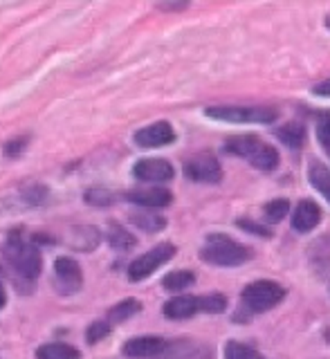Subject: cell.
Segmentation results:
<instances>
[{"label":"cell","mask_w":330,"mask_h":359,"mask_svg":"<svg viewBox=\"0 0 330 359\" xmlns=\"http://www.w3.org/2000/svg\"><path fill=\"white\" fill-rule=\"evenodd\" d=\"M3 256L9 263L11 272H14L16 283L22 285H34L43 272V254L39 250V245H34L32 241H25L20 236V229L11 231L7 236V241L3 245Z\"/></svg>","instance_id":"6da1fadb"},{"label":"cell","mask_w":330,"mask_h":359,"mask_svg":"<svg viewBox=\"0 0 330 359\" xmlns=\"http://www.w3.org/2000/svg\"><path fill=\"white\" fill-rule=\"evenodd\" d=\"M200 261L213 267H241L256 256L249 245L232 238L230 233H209L200 247Z\"/></svg>","instance_id":"7a4b0ae2"},{"label":"cell","mask_w":330,"mask_h":359,"mask_svg":"<svg viewBox=\"0 0 330 359\" xmlns=\"http://www.w3.org/2000/svg\"><path fill=\"white\" fill-rule=\"evenodd\" d=\"M288 297L286 285L277 283L272 278H258L247 283L241 292V319L256 317V314H265L270 310H275L281 306L283 299Z\"/></svg>","instance_id":"3957f363"},{"label":"cell","mask_w":330,"mask_h":359,"mask_svg":"<svg viewBox=\"0 0 330 359\" xmlns=\"http://www.w3.org/2000/svg\"><path fill=\"white\" fill-rule=\"evenodd\" d=\"M204 115L225 123H275L279 110L272 106H209Z\"/></svg>","instance_id":"277c9868"},{"label":"cell","mask_w":330,"mask_h":359,"mask_svg":"<svg viewBox=\"0 0 330 359\" xmlns=\"http://www.w3.org/2000/svg\"><path fill=\"white\" fill-rule=\"evenodd\" d=\"M176 254H178V247L173 243H157L149 252H144L135 258V261H131L126 269L128 280L131 283H142V280L153 276L157 269L164 267L169 261H173Z\"/></svg>","instance_id":"5b68a950"},{"label":"cell","mask_w":330,"mask_h":359,"mask_svg":"<svg viewBox=\"0 0 330 359\" xmlns=\"http://www.w3.org/2000/svg\"><path fill=\"white\" fill-rule=\"evenodd\" d=\"M185 177L193 184H220L223 182V164L209 151L191 155L185 162Z\"/></svg>","instance_id":"8992f818"},{"label":"cell","mask_w":330,"mask_h":359,"mask_svg":"<svg viewBox=\"0 0 330 359\" xmlns=\"http://www.w3.org/2000/svg\"><path fill=\"white\" fill-rule=\"evenodd\" d=\"M54 290L61 297H74L84 287V269L72 256H59L54 261Z\"/></svg>","instance_id":"52a82bcc"},{"label":"cell","mask_w":330,"mask_h":359,"mask_svg":"<svg viewBox=\"0 0 330 359\" xmlns=\"http://www.w3.org/2000/svg\"><path fill=\"white\" fill-rule=\"evenodd\" d=\"M133 177L142 184L164 187L176 177V166L164 157H144L133 166Z\"/></svg>","instance_id":"ba28073f"},{"label":"cell","mask_w":330,"mask_h":359,"mask_svg":"<svg viewBox=\"0 0 330 359\" xmlns=\"http://www.w3.org/2000/svg\"><path fill=\"white\" fill-rule=\"evenodd\" d=\"M131 205L140 207V209H149V211H155V209H164V207H171L173 205V194L166 189V187H153V184H140L131 191L124 194Z\"/></svg>","instance_id":"9c48e42d"},{"label":"cell","mask_w":330,"mask_h":359,"mask_svg":"<svg viewBox=\"0 0 330 359\" xmlns=\"http://www.w3.org/2000/svg\"><path fill=\"white\" fill-rule=\"evenodd\" d=\"M178 140L176 128L171 126L169 121H153L149 126H142L140 130H135L133 142L138 149H164V146H171Z\"/></svg>","instance_id":"30bf717a"},{"label":"cell","mask_w":330,"mask_h":359,"mask_svg":"<svg viewBox=\"0 0 330 359\" xmlns=\"http://www.w3.org/2000/svg\"><path fill=\"white\" fill-rule=\"evenodd\" d=\"M166 339L155 334H144V337H133L121 346V353L131 359H160L166 351Z\"/></svg>","instance_id":"8fae6325"},{"label":"cell","mask_w":330,"mask_h":359,"mask_svg":"<svg viewBox=\"0 0 330 359\" xmlns=\"http://www.w3.org/2000/svg\"><path fill=\"white\" fill-rule=\"evenodd\" d=\"M322 220H324L322 207L317 205L315 200L303 198V200L297 202V207L292 209L290 224H292V229L297 233H310V231H315L317 227H319Z\"/></svg>","instance_id":"7c38bea8"},{"label":"cell","mask_w":330,"mask_h":359,"mask_svg":"<svg viewBox=\"0 0 330 359\" xmlns=\"http://www.w3.org/2000/svg\"><path fill=\"white\" fill-rule=\"evenodd\" d=\"M200 312V301L193 294H178L162 306V314L171 321H185Z\"/></svg>","instance_id":"4fadbf2b"},{"label":"cell","mask_w":330,"mask_h":359,"mask_svg":"<svg viewBox=\"0 0 330 359\" xmlns=\"http://www.w3.org/2000/svg\"><path fill=\"white\" fill-rule=\"evenodd\" d=\"M263 144V140L258 137L254 133H238V135H232V137H227L225 144H223V151L232 157H241V160H249L258 146Z\"/></svg>","instance_id":"5bb4252c"},{"label":"cell","mask_w":330,"mask_h":359,"mask_svg":"<svg viewBox=\"0 0 330 359\" xmlns=\"http://www.w3.org/2000/svg\"><path fill=\"white\" fill-rule=\"evenodd\" d=\"M128 222L133 227H138L144 233H160L166 229L169 220L162 216V213H155L149 209H140V211H131L128 213Z\"/></svg>","instance_id":"9a60e30c"},{"label":"cell","mask_w":330,"mask_h":359,"mask_svg":"<svg viewBox=\"0 0 330 359\" xmlns=\"http://www.w3.org/2000/svg\"><path fill=\"white\" fill-rule=\"evenodd\" d=\"M275 137L283 146H288L290 151H299L305 144V140H308V130H305V126L299 121H288L275 128Z\"/></svg>","instance_id":"2e32d148"},{"label":"cell","mask_w":330,"mask_h":359,"mask_svg":"<svg viewBox=\"0 0 330 359\" xmlns=\"http://www.w3.org/2000/svg\"><path fill=\"white\" fill-rule=\"evenodd\" d=\"M247 162H249V166L256 168V171H260V173H272V171H277L279 164H281V153H279L277 146L263 142Z\"/></svg>","instance_id":"e0dca14e"},{"label":"cell","mask_w":330,"mask_h":359,"mask_svg":"<svg viewBox=\"0 0 330 359\" xmlns=\"http://www.w3.org/2000/svg\"><path fill=\"white\" fill-rule=\"evenodd\" d=\"M196 285V274L191 269H173L162 278V287L164 292H171V294H187V290H191Z\"/></svg>","instance_id":"ac0fdd59"},{"label":"cell","mask_w":330,"mask_h":359,"mask_svg":"<svg viewBox=\"0 0 330 359\" xmlns=\"http://www.w3.org/2000/svg\"><path fill=\"white\" fill-rule=\"evenodd\" d=\"M106 241L115 252H131V250L138 247V238H135V236L126 227H121V224H117V222L108 224Z\"/></svg>","instance_id":"d6986e66"},{"label":"cell","mask_w":330,"mask_h":359,"mask_svg":"<svg viewBox=\"0 0 330 359\" xmlns=\"http://www.w3.org/2000/svg\"><path fill=\"white\" fill-rule=\"evenodd\" d=\"M37 359H81L79 348L65 341H50L37 348Z\"/></svg>","instance_id":"ffe728a7"},{"label":"cell","mask_w":330,"mask_h":359,"mask_svg":"<svg viewBox=\"0 0 330 359\" xmlns=\"http://www.w3.org/2000/svg\"><path fill=\"white\" fill-rule=\"evenodd\" d=\"M99 243H101V231L97 227L84 224V227H74L72 229L70 245L74 247L77 252H93Z\"/></svg>","instance_id":"44dd1931"},{"label":"cell","mask_w":330,"mask_h":359,"mask_svg":"<svg viewBox=\"0 0 330 359\" xmlns=\"http://www.w3.org/2000/svg\"><path fill=\"white\" fill-rule=\"evenodd\" d=\"M308 180H310V184H312V189L317 191V194L324 196L330 202V168L324 162L315 160L308 166Z\"/></svg>","instance_id":"7402d4cb"},{"label":"cell","mask_w":330,"mask_h":359,"mask_svg":"<svg viewBox=\"0 0 330 359\" xmlns=\"http://www.w3.org/2000/svg\"><path fill=\"white\" fill-rule=\"evenodd\" d=\"M140 312H142V301L140 299H124V301L115 303V306L108 310L106 321H110L112 325L124 323V321L133 319L135 314H140Z\"/></svg>","instance_id":"603a6c76"},{"label":"cell","mask_w":330,"mask_h":359,"mask_svg":"<svg viewBox=\"0 0 330 359\" xmlns=\"http://www.w3.org/2000/svg\"><path fill=\"white\" fill-rule=\"evenodd\" d=\"M290 211H292V205L288 198L268 200L263 205V220L265 224H279L290 216Z\"/></svg>","instance_id":"cb8c5ba5"},{"label":"cell","mask_w":330,"mask_h":359,"mask_svg":"<svg viewBox=\"0 0 330 359\" xmlns=\"http://www.w3.org/2000/svg\"><path fill=\"white\" fill-rule=\"evenodd\" d=\"M20 200L25 202L27 207H43L50 198V189L41 184V182H27L20 187Z\"/></svg>","instance_id":"d4e9b609"},{"label":"cell","mask_w":330,"mask_h":359,"mask_svg":"<svg viewBox=\"0 0 330 359\" xmlns=\"http://www.w3.org/2000/svg\"><path fill=\"white\" fill-rule=\"evenodd\" d=\"M84 200H86V205L95 207V209H108V207L115 205L117 196L112 194L108 187L95 184V187H90L86 194H84Z\"/></svg>","instance_id":"484cf974"},{"label":"cell","mask_w":330,"mask_h":359,"mask_svg":"<svg viewBox=\"0 0 330 359\" xmlns=\"http://www.w3.org/2000/svg\"><path fill=\"white\" fill-rule=\"evenodd\" d=\"M200 301V312L202 314H223L230 306V299H227L223 292H207V294L198 297Z\"/></svg>","instance_id":"4316f807"},{"label":"cell","mask_w":330,"mask_h":359,"mask_svg":"<svg viewBox=\"0 0 330 359\" xmlns=\"http://www.w3.org/2000/svg\"><path fill=\"white\" fill-rule=\"evenodd\" d=\"M223 355H225V359H268L263 353H258L256 348L247 346L243 341H236V339L227 341Z\"/></svg>","instance_id":"83f0119b"},{"label":"cell","mask_w":330,"mask_h":359,"mask_svg":"<svg viewBox=\"0 0 330 359\" xmlns=\"http://www.w3.org/2000/svg\"><path fill=\"white\" fill-rule=\"evenodd\" d=\"M193 355H196V346L189 339H176L166 344V351L160 359H191Z\"/></svg>","instance_id":"f1b7e54d"},{"label":"cell","mask_w":330,"mask_h":359,"mask_svg":"<svg viewBox=\"0 0 330 359\" xmlns=\"http://www.w3.org/2000/svg\"><path fill=\"white\" fill-rule=\"evenodd\" d=\"M236 227H238V229H243V231L249 233V236H258V238H263V241H270V238H272L270 224L258 222V220H254V218H238V220H236Z\"/></svg>","instance_id":"f546056e"},{"label":"cell","mask_w":330,"mask_h":359,"mask_svg":"<svg viewBox=\"0 0 330 359\" xmlns=\"http://www.w3.org/2000/svg\"><path fill=\"white\" fill-rule=\"evenodd\" d=\"M112 332V323L110 321H106V319H99V321H93L86 328V341L90 344V346H95V344H99V341H104L106 337Z\"/></svg>","instance_id":"4dcf8cb0"},{"label":"cell","mask_w":330,"mask_h":359,"mask_svg":"<svg viewBox=\"0 0 330 359\" xmlns=\"http://www.w3.org/2000/svg\"><path fill=\"white\" fill-rule=\"evenodd\" d=\"M27 144H29V135H20V137H14L5 144L3 153H5L7 160H16V157H20L27 151Z\"/></svg>","instance_id":"1f68e13d"},{"label":"cell","mask_w":330,"mask_h":359,"mask_svg":"<svg viewBox=\"0 0 330 359\" xmlns=\"http://www.w3.org/2000/svg\"><path fill=\"white\" fill-rule=\"evenodd\" d=\"M315 133H317V142L322 144V149L330 157V112H326V115L319 121H317Z\"/></svg>","instance_id":"d6a6232c"},{"label":"cell","mask_w":330,"mask_h":359,"mask_svg":"<svg viewBox=\"0 0 330 359\" xmlns=\"http://www.w3.org/2000/svg\"><path fill=\"white\" fill-rule=\"evenodd\" d=\"M312 95H317V97H330V79H324L322 83H317L312 88Z\"/></svg>","instance_id":"836d02e7"},{"label":"cell","mask_w":330,"mask_h":359,"mask_svg":"<svg viewBox=\"0 0 330 359\" xmlns=\"http://www.w3.org/2000/svg\"><path fill=\"white\" fill-rule=\"evenodd\" d=\"M187 7L189 3H157V9H164V11H182Z\"/></svg>","instance_id":"e575fe53"},{"label":"cell","mask_w":330,"mask_h":359,"mask_svg":"<svg viewBox=\"0 0 330 359\" xmlns=\"http://www.w3.org/2000/svg\"><path fill=\"white\" fill-rule=\"evenodd\" d=\"M7 306V290L3 285V278H0V310Z\"/></svg>","instance_id":"d590c367"},{"label":"cell","mask_w":330,"mask_h":359,"mask_svg":"<svg viewBox=\"0 0 330 359\" xmlns=\"http://www.w3.org/2000/svg\"><path fill=\"white\" fill-rule=\"evenodd\" d=\"M0 278H3V267H0Z\"/></svg>","instance_id":"8d00e7d4"}]
</instances>
